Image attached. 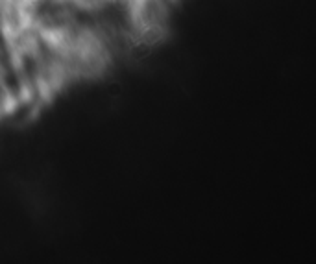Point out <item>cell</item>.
Wrapping results in <instances>:
<instances>
[{"mask_svg": "<svg viewBox=\"0 0 316 264\" xmlns=\"http://www.w3.org/2000/svg\"><path fill=\"white\" fill-rule=\"evenodd\" d=\"M23 107L19 89L15 83V78L10 71V65L6 61V56L0 48V124L8 120L13 113Z\"/></svg>", "mask_w": 316, "mask_h": 264, "instance_id": "obj_2", "label": "cell"}, {"mask_svg": "<svg viewBox=\"0 0 316 264\" xmlns=\"http://www.w3.org/2000/svg\"><path fill=\"white\" fill-rule=\"evenodd\" d=\"M141 28L115 0H0V48L23 107L104 76Z\"/></svg>", "mask_w": 316, "mask_h": 264, "instance_id": "obj_1", "label": "cell"}]
</instances>
